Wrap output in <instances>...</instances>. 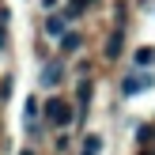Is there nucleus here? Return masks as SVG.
Returning a JSON list of instances; mask_svg holds the SVG:
<instances>
[{
	"label": "nucleus",
	"instance_id": "obj_1",
	"mask_svg": "<svg viewBox=\"0 0 155 155\" xmlns=\"http://www.w3.org/2000/svg\"><path fill=\"white\" fill-rule=\"evenodd\" d=\"M45 117H49L53 125H68V121H72V106H68L64 98H49V102H45Z\"/></svg>",
	"mask_w": 155,
	"mask_h": 155
},
{
	"label": "nucleus",
	"instance_id": "obj_2",
	"mask_svg": "<svg viewBox=\"0 0 155 155\" xmlns=\"http://www.w3.org/2000/svg\"><path fill=\"white\" fill-rule=\"evenodd\" d=\"M148 83H151V76H125L121 80V95H140Z\"/></svg>",
	"mask_w": 155,
	"mask_h": 155
},
{
	"label": "nucleus",
	"instance_id": "obj_3",
	"mask_svg": "<svg viewBox=\"0 0 155 155\" xmlns=\"http://www.w3.org/2000/svg\"><path fill=\"white\" fill-rule=\"evenodd\" d=\"M121 45H125V34H121V27H117L110 38H106V57H110V61H117V57H121Z\"/></svg>",
	"mask_w": 155,
	"mask_h": 155
},
{
	"label": "nucleus",
	"instance_id": "obj_4",
	"mask_svg": "<svg viewBox=\"0 0 155 155\" xmlns=\"http://www.w3.org/2000/svg\"><path fill=\"white\" fill-rule=\"evenodd\" d=\"M57 83H61V64L49 61V64L42 68V87H57Z\"/></svg>",
	"mask_w": 155,
	"mask_h": 155
},
{
	"label": "nucleus",
	"instance_id": "obj_5",
	"mask_svg": "<svg viewBox=\"0 0 155 155\" xmlns=\"http://www.w3.org/2000/svg\"><path fill=\"white\" fill-rule=\"evenodd\" d=\"M27 133H38V98H27Z\"/></svg>",
	"mask_w": 155,
	"mask_h": 155
},
{
	"label": "nucleus",
	"instance_id": "obj_6",
	"mask_svg": "<svg viewBox=\"0 0 155 155\" xmlns=\"http://www.w3.org/2000/svg\"><path fill=\"white\" fill-rule=\"evenodd\" d=\"M133 61H136L140 68H148V64H155V49H151V45H140V49L133 53Z\"/></svg>",
	"mask_w": 155,
	"mask_h": 155
},
{
	"label": "nucleus",
	"instance_id": "obj_7",
	"mask_svg": "<svg viewBox=\"0 0 155 155\" xmlns=\"http://www.w3.org/2000/svg\"><path fill=\"white\" fill-rule=\"evenodd\" d=\"M80 45H83V38L76 34V30H72V34H61V49H64V53H76Z\"/></svg>",
	"mask_w": 155,
	"mask_h": 155
},
{
	"label": "nucleus",
	"instance_id": "obj_8",
	"mask_svg": "<svg viewBox=\"0 0 155 155\" xmlns=\"http://www.w3.org/2000/svg\"><path fill=\"white\" fill-rule=\"evenodd\" d=\"M98 151H102V136H95V133H91L87 140H83V151H80V155H98Z\"/></svg>",
	"mask_w": 155,
	"mask_h": 155
},
{
	"label": "nucleus",
	"instance_id": "obj_9",
	"mask_svg": "<svg viewBox=\"0 0 155 155\" xmlns=\"http://www.w3.org/2000/svg\"><path fill=\"white\" fill-rule=\"evenodd\" d=\"M87 4H91V0H68L64 15H68V19H76V15H80V12H87Z\"/></svg>",
	"mask_w": 155,
	"mask_h": 155
},
{
	"label": "nucleus",
	"instance_id": "obj_10",
	"mask_svg": "<svg viewBox=\"0 0 155 155\" xmlns=\"http://www.w3.org/2000/svg\"><path fill=\"white\" fill-rule=\"evenodd\" d=\"M45 30H49L53 38H61V34H64V19H57V15H53V19L45 23Z\"/></svg>",
	"mask_w": 155,
	"mask_h": 155
},
{
	"label": "nucleus",
	"instance_id": "obj_11",
	"mask_svg": "<svg viewBox=\"0 0 155 155\" xmlns=\"http://www.w3.org/2000/svg\"><path fill=\"white\" fill-rule=\"evenodd\" d=\"M76 98H80V110H87V102H91V83H80Z\"/></svg>",
	"mask_w": 155,
	"mask_h": 155
},
{
	"label": "nucleus",
	"instance_id": "obj_12",
	"mask_svg": "<svg viewBox=\"0 0 155 155\" xmlns=\"http://www.w3.org/2000/svg\"><path fill=\"white\" fill-rule=\"evenodd\" d=\"M8 45V12L0 8V49Z\"/></svg>",
	"mask_w": 155,
	"mask_h": 155
},
{
	"label": "nucleus",
	"instance_id": "obj_13",
	"mask_svg": "<svg viewBox=\"0 0 155 155\" xmlns=\"http://www.w3.org/2000/svg\"><path fill=\"white\" fill-rule=\"evenodd\" d=\"M136 140L148 144V140H151V129H148V125H140V129H136Z\"/></svg>",
	"mask_w": 155,
	"mask_h": 155
},
{
	"label": "nucleus",
	"instance_id": "obj_14",
	"mask_svg": "<svg viewBox=\"0 0 155 155\" xmlns=\"http://www.w3.org/2000/svg\"><path fill=\"white\" fill-rule=\"evenodd\" d=\"M42 4H45V8H53V4H57V0H42Z\"/></svg>",
	"mask_w": 155,
	"mask_h": 155
},
{
	"label": "nucleus",
	"instance_id": "obj_15",
	"mask_svg": "<svg viewBox=\"0 0 155 155\" xmlns=\"http://www.w3.org/2000/svg\"><path fill=\"white\" fill-rule=\"evenodd\" d=\"M91 4H95V0H91Z\"/></svg>",
	"mask_w": 155,
	"mask_h": 155
}]
</instances>
